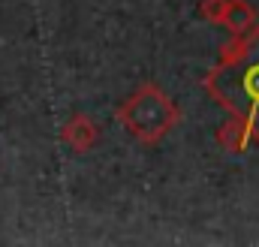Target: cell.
<instances>
[{
    "instance_id": "3",
    "label": "cell",
    "mask_w": 259,
    "mask_h": 247,
    "mask_svg": "<svg viewBox=\"0 0 259 247\" xmlns=\"http://www.w3.org/2000/svg\"><path fill=\"white\" fill-rule=\"evenodd\" d=\"M61 139H64V145H69L75 154H88L100 142V124L94 121V118H88V115H81V112H75L64 124Z\"/></svg>"
},
{
    "instance_id": "4",
    "label": "cell",
    "mask_w": 259,
    "mask_h": 247,
    "mask_svg": "<svg viewBox=\"0 0 259 247\" xmlns=\"http://www.w3.org/2000/svg\"><path fill=\"white\" fill-rule=\"evenodd\" d=\"M217 24H223L229 33H244L256 24V9L250 0H226Z\"/></svg>"
},
{
    "instance_id": "2",
    "label": "cell",
    "mask_w": 259,
    "mask_h": 247,
    "mask_svg": "<svg viewBox=\"0 0 259 247\" xmlns=\"http://www.w3.org/2000/svg\"><path fill=\"white\" fill-rule=\"evenodd\" d=\"M115 121L121 124L136 142L157 145L160 139H166L178 127L181 109L157 81H142L115 109Z\"/></svg>"
},
{
    "instance_id": "5",
    "label": "cell",
    "mask_w": 259,
    "mask_h": 247,
    "mask_svg": "<svg viewBox=\"0 0 259 247\" xmlns=\"http://www.w3.org/2000/svg\"><path fill=\"white\" fill-rule=\"evenodd\" d=\"M223 3H226V0H202V3H199V15H202L205 21L217 24V21H220V12H223Z\"/></svg>"
},
{
    "instance_id": "1",
    "label": "cell",
    "mask_w": 259,
    "mask_h": 247,
    "mask_svg": "<svg viewBox=\"0 0 259 247\" xmlns=\"http://www.w3.org/2000/svg\"><path fill=\"white\" fill-rule=\"evenodd\" d=\"M202 88L241 130L244 151L259 145V21L244 33H232Z\"/></svg>"
}]
</instances>
